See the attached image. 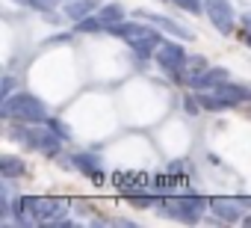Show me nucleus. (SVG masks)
<instances>
[{"label":"nucleus","mask_w":251,"mask_h":228,"mask_svg":"<svg viewBox=\"0 0 251 228\" xmlns=\"http://www.w3.org/2000/svg\"><path fill=\"white\" fill-rule=\"evenodd\" d=\"M65 213H68V201L53 199V196H36L30 216H33V222H39V225H56L59 219H65Z\"/></svg>","instance_id":"nucleus-4"},{"label":"nucleus","mask_w":251,"mask_h":228,"mask_svg":"<svg viewBox=\"0 0 251 228\" xmlns=\"http://www.w3.org/2000/svg\"><path fill=\"white\" fill-rule=\"evenodd\" d=\"M227 80V68H207L204 74H195V77H189V86L192 89H216L219 83H225Z\"/></svg>","instance_id":"nucleus-13"},{"label":"nucleus","mask_w":251,"mask_h":228,"mask_svg":"<svg viewBox=\"0 0 251 228\" xmlns=\"http://www.w3.org/2000/svg\"><path fill=\"white\" fill-rule=\"evenodd\" d=\"M68 163H71L74 169H80V172H83L89 181H95L98 187L103 184V172H100V157H98V154H71Z\"/></svg>","instance_id":"nucleus-9"},{"label":"nucleus","mask_w":251,"mask_h":228,"mask_svg":"<svg viewBox=\"0 0 251 228\" xmlns=\"http://www.w3.org/2000/svg\"><path fill=\"white\" fill-rule=\"evenodd\" d=\"M100 30H106L100 15H86V18L77 21V33H100Z\"/></svg>","instance_id":"nucleus-17"},{"label":"nucleus","mask_w":251,"mask_h":228,"mask_svg":"<svg viewBox=\"0 0 251 228\" xmlns=\"http://www.w3.org/2000/svg\"><path fill=\"white\" fill-rule=\"evenodd\" d=\"M62 42H71V33H62V36H53V39H48L45 45H62Z\"/></svg>","instance_id":"nucleus-28"},{"label":"nucleus","mask_w":251,"mask_h":228,"mask_svg":"<svg viewBox=\"0 0 251 228\" xmlns=\"http://www.w3.org/2000/svg\"><path fill=\"white\" fill-rule=\"evenodd\" d=\"M198 104H201V101H198V98H192V95H186V98H183V110L189 113V116H198Z\"/></svg>","instance_id":"nucleus-26"},{"label":"nucleus","mask_w":251,"mask_h":228,"mask_svg":"<svg viewBox=\"0 0 251 228\" xmlns=\"http://www.w3.org/2000/svg\"><path fill=\"white\" fill-rule=\"evenodd\" d=\"M175 3H177L180 9H186V12H192V15H198V12L204 9V0H175Z\"/></svg>","instance_id":"nucleus-22"},{"label":"nucleus","mask_w":251,"mask_h":228,"mask_svg":"<svg viewBox=\"0 0 251 228\" xmlns=\"http://www.w3.org/2000/svg\"><path fill=\"white\" fill-rule=\"evenodd\" d=\"M242 30H245V33H251V15H245V18H242Z\"/></svg>","instance_id":"nucleus-29"},{"label":"nucleus","mask_w":251,"mask_h":228,"mask_svg":"<svg viewBox=\"0 0 251 228\" xmlns=\"http://www.w3.org/2000/svg\"><path fill=\"white\" fill-rule=\"evenodd\" d=\"M27 172V163L21 160V157H12V154H0V175L3 178H21Z\"/></svg>","instance_id":"nucleus-15"},{"label":"nucleus","mask_w":251,"mask_h":228,"mask_svg":"<svg viewBox=\"0 0 251 228\" xmlns=\"http://www.w3.org/2000/svg\"><path fill=\"white\" fill-rule=\"evenodd\" d=\"M151 184H154V187H151L154 193H160V196H169V193H172V184H175V181H172L169 175H157V178H151Z\"/></svg>","instance_id":"nucleus-20"},{"label":"nucleus","mask_w":251,"mask_h":228,"mask_svg":"<svg viewBox=\"0 0 251 228\" xmlns=\"http://www.w3.org/2000/svg\"><path fill=\"white\" fill-rule=\"evenodd\" d=\"M100 6V0H68L65 3V18L68 21H80L86 15H92Z\"/></svg>","instance_id":"nucleus-14"},{"label":"nucleus","mask_w":251,"mask_h":228,"mask_svg":"<svg viewBox=\"0 0 251 228\" xmlns=\"http://www.w3.org/2000/svg\"><path fill=\"white\" fill-rule=\"evenodd\" d=\"M186 51H183V45H177V42H163L160 48H157V65L163 68V71H169V74H180L183 68H186Z\"/></svg>","instance_id":"nucleus-6"},{"label":"nucleus","mask_w":251,"mask_h":228,"mask_svg":"<svg viewBox=\"0 0 251 228\" xmlns=\"http://www.w3.org/2000/svg\"><path fill=\"white\" fill-rule=\"evenodd\" d=\"M109 33L121 36L124 42H127V45L133 48V54H139L142 59H145V57H151V54H157V48L163 45L160 33H157L154 27L139 24V21H124V24H115Z\"/></svg>","instance_id":"nucleus-2"},{"label":"nucleus","mask_w":251,"mask_h":228,"mask_svg":"<svg viewBox=\"0 0 251 228\" xmlns=\"http://www.w3.org/2000/svg\"><path fill=\"white\" fill-rule=\"evenodd\" d=\"M59 6V0H33V9H42V12H53Z\"/></svg>","instance_id":"nucleus-24"},{"label":"nucleus","mask_w":251,"mask_h":228,"mask_svg":"<svg viewBox=\"0 0 251 228\" xmlns=\"http://www.w3.org/2000/svg\"><path fill=\"white\" fill-rule=\"evenodd\" d=\"M62 137L56 134V131H50V128H39L36 131V148L42 151V154H48V157H56L59 154V148H62Z\"/></svg>","instance_id":"nucleus-11"},{"label":"nucleus","mask_w":251,"mask_h":228,"mask_svg":"<svg viewBox=\"0 0 251 228\" xmlns=\"http://www.w3.org/2000/svg\"><path fill=\"white\" fill-rule=\"evenodd\" d=\"M98 15L103 18L106 30H112L115 24H121V21H124V6H121V3H106V6H100V12H98Z\"/></svg>","instance_id":"nucleus-16"},{"label":"nucleus","mask_w":251,"mask_h":228,"mask_svg":"<svg viewBox=\"0 0 251 228\" xmlns=\"http://www.w3.org/2000/svg\"><path fill=\"white\" fill-rule=\"evenodd\" d=\"M112 184H115L118 193L133 196V193H142L145 184H151V178H148L145 172H115V175H112Z\"/></svg>","instance_id":"nucleus-8"},{"label":"nucleus","mask_w":251,"mask_h":228,"mask_svg":"<svg viewBox=\"0 0 251 228\" xmlns=\"http://www.w3.org/2000/svg\"><path fill=\"white\" fill-rule=\"evenodd\" d=\"M45 125H48V128H50V131H56V134H59V137H62V140H71V128H65V125H62V122H59V119H48V122H45Z\"/></svg>","instance_id":"nucleus-23"},{"label":"nucleus","mask_w":251,"mask_h":228,"mask_svg":"<svg viewBox=\"0 0 251 228\" xmlns=\"http://www.w3.org/2000/svg\"><path fill=\"white\" fill-rule=\"evenodd\" d=\"M9 137L15 142H24L27 148H36V131L33 128H9Z\"/></svg>","instance_id":"nucleus-19"},{"label":"nucleus","mask_w":251,"mask_h":228,"mask_svg":"<svg viewBox=\"0 0 251 228\" xmlns=\"http://www.w3.org/2000/svg\"><path fill=\"white\" fill-rule=\"evenodd\" d=\"M189 77H195V74H204L207 71V59L204 57H189Z\"/></svg>","instance_id":"nucleus-21"},{"label":"nucleus","mask_w":251,"mask_h":228,"mask_svg":"<svg viewBox=\"0 0 251 228\" xmlns=\"http://www.w3.org/2000/svg\"><path fill=\"white\" fill-rule=\"evenodd\" d=\"M204 12H207L210 24H213L219 33H225V36H230V33H233L236 18H233V6H230V0H204Z\"/></svg>","instance_id":"nucleus-5"},{"label":"nucleus","mask_w":251,"mask_h":228,"mask_svg":"<svg viewBox=\"0 0 251 228\" xmlns=\"http://www.w3.org/2000/svg\"><path fill=\"white\" fill-rule=\"evenodd\" d=\"M242 207H245L242 199H230V196H213L210 199L213 216H219L225 222H242Z\"/></svg>","instance_id":"nucleus-7"},{"label":"nucleus","mask_w":251,"mask_h":228,"mask_svg":"<svg viewBox=\"0 0 251 228\" xmlns=\"http://www.w3.org/2000/svg\"><path fill=\"white\" fill-rule=\"evenodd\" d=\"M207 207L210 201H204L201 196H163L160 199V210L180 222H201Z\"/></svg>","instance_id":"nucleus-3"},{"label":"nucleus","mask_w":251,"mask_h":228,"mask_svg":"<svg viewBox=\"0 0 251 228\" xmlns=\"http://www.w3.org/2000/svg\"><path fill=\"white\" fill-rule=\"evenodd\" d=\"M0 116L18 119V122H24V125H42V122L50 119L45 101H39V98L30 95V92H18V95L3 98V104H0Z\"/></svg>","instance_id":"nucleus-1"},{"label":"nucleus","mask_w":251,"mask_h":228,"mask_svg":"<svg viewBox=\"0 0 251 228\" xmlns=\"http://www.w3.org/2000/svg\"><path fill=\"white\" fill-rule=\"evenodd\" d=\"M136 18H139V21H151L154 27H160V30H166V33L177 36V39H192V33H189L186 27H180L177 21H172V18H166V15H157V12H142V9H136Z\"/></svg>","instance_id":"nucleus-10"},{"label":"nucleus","mask_w":251,"mask_h":228,"mask_svg":"<svg viewBox=\"0 0 251 228\" xmlns=\"http://www.w3.org/2000/svg\"><path fill=\"white\" fill-rule=\"evenodd\" d=\"M12 89H15V80L6 74V77H3V83H0V95H3V98H9V95H12Z\"/></svg>","instance_id":"nucleus-27"},{"label":"nucleus","mask_w":251,"mask_h":228,"mask_svg":"<svg viewBox=\"0 0 251 228\" xmlns=\"http://www.w3.org/2000/svg\"><path fill=\"white\" fill-rule=\"evenodd\" d=\"M127 199H130V204H133V207H151V204H154V199H151V196H136V193H133V196H127Z\"/></svg>","instance_id":"nucleus-25"},{"label":"nucleus","mask_w":251,"mask_h":228,"mask_svg":"<svg viewBox=\"0 0 251 228\" xmlns=\"http://www.w3.org/2000/svg\"><path fill=\"white\" fill-rule=\"evenodd\" d=\"M198 101H201V107H204V110H227V107H230L219 92H213V95H210V92H201V95H198Z\"/></svg>","instance_id":"nucleus-18"},{"label":"nucleus","mask_w":251,"mask_h":228,"mask_svg":"<svg viewBox=\"0 0 251 228\" xmlns=\"http://www.w3.org/2000/svg\"><path fill=\"white\" fill-rule=\"evenodd\" d=\"M213 92H219L230 107L233 104H245V101H251V86H242V83H230V80H225V83H219Z\"/></svg>","instance_id":"nucleus-12"}]
</instances>
